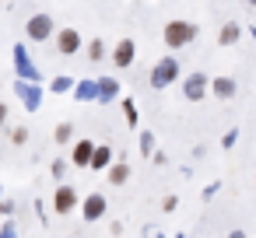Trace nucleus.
Returning <instances> with one entry per match:
<instances>
[{
	"label": "nucleus",
	"mask_w": 256,
	"mask_h": 238,
	"mask_svg": "<svg viewBox=\"0 0 256 238\" xmlns=\"http://www.w3.org/2000/svg\"><path fill=\"white\" fill-rule=\"evenodd\" d=\"M196 35H200V28H196L193 21H168V25H165V46H168V49H182V46H190Z\"/></svg>",
	"instance_id": "f257e3e1"
},
{
	"label": "nucleus",
	"mask_w": 256,
	"mask_h": 238,
	"mask_svg": "<svg viewBox=\"0 0 256 238\" xmlns=\"http://www.w3.org/2000/svg\"><path fill=\"white\" fill-rule=\"evenodd\" d=\"M148 81H151L154 91L176 84V81H179V60H176V56H162V60L151 67V77H148Z\"/></svg>",
	"instance_id": "f03ea898"
},
{
	"label": "nucleus",
	"mask_w": 256,
	"mask_h": 238,
	"mask_svg": "<svg viewBox=\"0 0 256 238\" xmlns=\"http://www.w3.org/2000/svg\"><path fill=\"white\" fill-rule=\"evenodd\" d=\"M25 32H28V39H32V42H46V39H53V32H56L53 14H32V18H28V25H25Z\"/></svg>",
	"instance_id": "7ed1b4c3"
},
{
	"label": "nucleus",
	"mask_w": 256,
	"mask_h": 238,
	"mask_svg": "<svg viewBox=\"0 0 256 238\" xmlns=\"http://www.w3.org/2000/svg\"><path fill=\"white\" fill-rule=\"evenodd\" d=\"M106 210H109V200H106V193H88L84 196V203H81V217L84 221H98V217H106Z\"/></svg>",
	"instance_id": "20e7f679"
},
{
	"label": "nucleus",
	"mask_w": 256,
	"mask_h": 238,
	"mask_svg": "<svg viewBox=\"0 0 256 238\" xmlns=\"http://www.w3.org/2000/svg\"><path fill=\"white\" fill-rule=\"evenodd\" d=\"M56 53H64V56L81 53V32L78 28H60L56 32Z\"/></svg>",
	"instance_id": "39448f33"
},
{
	"label": "nucleus",
	"mask_w": 256,
	"mask_h": 238,
	"mask_svg": "<svg viewBox=\"0 0 256 238\" xmlns=\"http://www.w3.org/2000/svg\"><path fill=\"white\" fill-rule=\"evenodd\" d=\"M134 56H137V42H134V39H120L116 49H112V63H116L120 70H126V67L134 63Z\"/></svg>",
	"instance_id": "423d86ee"
},
{
	"label": "nucleus",
	"mask_w": 256,
	"mask_h": 238,
	"mask_svg": "<svg viewBox=\"0 0 256 238\" xmlns=\"http://www.w3.org/2000/svg\"><path fill=\"white\" fill-rule=\"evenodd\" d=\"M182 95H186L190 102H200V98L207 95V74H190V77H182Z\"/></svg>",
	"instance_id": "0eeeda50"
},
{
	"label": "nucleus",
	"mask_w": 256,
	"mask_h": 238,
	"mask_svg": "<svg viewBox=\"0 0 256 238\" xmlns=\"http://www.w3.org/2000/svg\"><path fill=\"white\" fill-rule=\"evenodd\" d=\"M78 207V189L74 186H60L56 193H53V210L56 214H70Z\"/></svg>",
	"instance_id": "6e6552de"
},
{
	"label": "nucleus",
	"mask_w": 256,
	"mask_h": 238,
	"mask_svg": "<svg viewBox=\"0 0 256 238\" xmlns=\"http://www.w3.org/2000/svg\"><path fill=\"white\" fill-rule=\"evenodd\" d=\"M92 154H95V144H92V140H78L70 161H74L78 168H88V165H92Z\"/></svg>",
	"instance_id": "1a4fd4ad"
},
{
	"label": "nucleus",
	"mask_w": 256,
	"mask_h": 238,
	"mask_svg": "<svg viewBox=\"0 0 256 238\" xmlns=\"http://www.w3.org/2000/svg\"><path fill=\"white\" fill-rule=\"evenodd\" d=\"M210 91H214L218 98H232V95H235V81H232V77H214V81H210Z\"/></svg>",
	"instance_id": "9d476101"
},
{
	"label": "nucleus",
	"mask_w": 256,
	"mask_h": 238,
	"mask_svg": "<svg viewBox=\"0 0 256 238\" xmlns=\"http://www.w3.org/2000/svg\"><path fill=\"white\" fill-rule=\"evenodd\" d=\"M126 179H130V165H126V161H112V165H109V182H112V186H123Z\"/></svg>",
	"instance_id": "9b49d317"
},
{
	"label": "nucleus",
	"mask_w": 256,
	"mask_h": 238,
	"mask_svg": "<svg viewBox=\"0 0 256 238\" xmlns=\"http://www.w3.org/2000/svg\"><path fill=\"white\" fill-rule=\"evenodd\" d=\"M109 165H112V151H109V147H95V154H92V165H88V168L102 172V168H109Z\"/></svg>",
	"instance_id": "f8f14e48"
},
{
	"label": "nucleus",
	"mask_w": 256,
	"mask_h": 238,
	"mask_svg": "<svg viewBox=\"0 0 256 238\" xmlns=\"http://www.w3.org/2000/svg\"><path fill=\"white\" fill-rule=\"evenodd\" d=\"M238 35H242V28H238L235 21H228V25L218 32V42H221V46H232V42H238Z\"/></svg>",
	"instance_id": "ddd939ff"
},
{
	"label": "nucleus",
	"mask_w": 256,
	"mask_h": 238,
	"mask_svg": "<svg viewBox=\"0 0 256 238\" xmlns=\"http://www.w3.org/2000/svg\"><path fill=\"white\" fill-rule=\"evenodd\" d=\"M102 56H106V42H102V39H92V42H88V60L98 63Z\"/></svg>",
	"instance_id": "4468645a"
},
{
	"label": "nucleus",
	"mask_w": 256,
	"mask_h": 238,
	"mask_svg": "<svg viewBox=\"0 0 256 238\" xmlns=\"http://www.w3.org/2000/svg\"><path fill=\"white\" fill-rule=\"evenodd\" d=\"M53 137H56V144H67V140L74 137V126H70V123H60V126L53 130Z\"/></svg>",
	"instance_id": "2eb2a0df"
},
{
	"label": "nucleus",
	"mask_w": 256,
	"mask_h": 238,
	"mask_svg": "<svg viewBox=\"0 0 256 238\" xmlns=\"http://www.w3.org/2000/svg\"><path fill=\"white\" fill-rule=\"evenodd\" d=\"M11 140H14V144H25V140H28V130H25V126L11 130Z\"/></svg>",
	"instance_id": "dca6fc26"
},
{
	"label": "nucleus",
	"mask_w": 256,
	"mask_h": 238,
	"mask_svg": "<svg viewBox=\"0 0 256 238\" xmlns=\"http://www.w3.org/2000/svg\"><path fill=\"white\" fill-rule=\"evenodd\" d=\"M140 147H144V151H154V137L144 133V137H140Z\"/></svg>",
	"instance_id": "f3484780"
},
{
	"label": "nucleus",
	"mask_w": 256,
	"mask_h": 238,
	"mask_svg": "<svg viewBox=\"0 0 256 238\" xmlns=\"http://www.w3.org/2000/svg\"><path fill=\"white\" fill-rule=\"evenodd\" d=\"M4 123H8V105L0 102V126H4Z\"/></svg>",
	"instance_id": "a211bd4d"
},
{
	"label": "nucleus",
	"mask_w": 256,
	"mask_h": 238,
	"mask_svg": "<svg viewBox=\"0 0 256 238\" xmlns=\"http://www.w3.org/2000/svg\"><path fill=\"white\" fill-rule=\"evenodd\" d=\"M249 7H256V0H249Z\"/></svg>",
	"instance_id": "6ab92c4d"
}]
</instances>
